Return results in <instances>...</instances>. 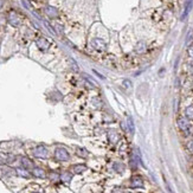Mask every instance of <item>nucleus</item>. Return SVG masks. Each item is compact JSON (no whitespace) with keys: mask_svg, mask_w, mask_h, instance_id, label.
Wrapping results in <instances>:
<instances>
[{"mask_svg":"<svg viewBox=\"0 0 193 193\" xmlns=\"http://www.w3.org/2000/svg\"><path fill=\"white\" fill-rule=\"evenodd\" d=\"M55 158H56V160H58V161H68V160L70 159V154H69V152H68L65 148L58 147V148H56V151H55Z\"/></svg>","mask_w":193,"mask_h":193,"instance_id":"f257e3e1","label":"nucleus"},{"mask_svg":"<svg viewBox=\"0 0 193 193\" xmlns=\"http://www.w3.org/2000/svg\"><path fill=\"white\" fill-rule=\"evenodd\" d=\"M178 126L185 133H190L192 130V126H191V123H190L187 117H179L178 118Z\"/></svg>","mask_w":193,"mask_h":193,"instance_id":"f03ea898","label":"nucleus"},{"mask_svg":"<svg viewBox=\"0 0 193 193\" xmlns=\"http://www.w3.org/2000/svg\"><path fill=\"white\" fill-rule=\"evenodd\" d=\"M33 155H35L36 158H38V159H46L47 155H49V152H47L46 147H44L43 145H39V146H37V147L35 148Z\"/></svg>","mask_w":193,"mask_h":193,"instance_id":"7ed1b4c3","label":"nucleus"},{"mask_svg":"<svg viewBox=\"0 0 193 193\" xmlns=\"http://www.w3.org/2000/svg\"><path fill=\"white\" fill-rule=\"evenodd\" d=\"M91 46L97 50V51H104L107 49V44L103 39L101 38H94L91 40Z\"/></svg>","mask_w":193,"mask_h":193,"instance_id":"20e7f679","label":"nucleus"},{"mask_svg":"<svg viewBox=\"0 0 193 193\" xmlns=\"http://www.w3.org/2000/svg\"><path fill=\"white\" fill-rule=\"evenodd\" d=\"M7 20H8V23H10L12 26H14V27H17V26L20 25V18L18 17V14H17L16 12H10L8 16H7Z\"/></svg>","mask_w":193,"mask_h":193,"instance_id":"39448f33","label":"nucleus"},{"mask_svg":"<svg viewBox=\"0 0 193 193\" xmlns=\"http://www.w3.org/2000/svg\"><path fill=\"white\" fill-rule=\"evenodd\" d=\"M130 186L133 187V188H141V187H143V180H142V178L140 176V175H135V176H133L132 178V180H130Z\"/></svg>","mask_w":193,"mask_h":193,"instance_id":"423d86ee","label":"nucleus"},{"mask_svg":"<svg viewBox=\"0 0 193 193\" xmlns=\"http://www.w3.org/2000/svg\"><path fill=\"white\" fill-rule=\"evenodd\" d=\"M36 44H37L39 50H41V51H46V50H49V47H50V41L45 38H39L38 40L36 41Z\"/></svg>","mask_w":193,"mask_h":193,"instance_id":"0eeeda50","label":"nucleus"},{"mask_svg":"<svg viewBox=\"0 0 193 193\" xmlns=\"http://www.w3.org/2000/svg\"><path fill=\"white\" fill-rule=\"evenodd\" d=\"M108 140H109V142L110 143H113V145H116L117 142H118V140H120V135H118V133L116 132L115 129H110L109 132H108Z\"/></svg>","mask_w":193,"mask_h":193,"instance_id":"6e6552de","label":"nucleus"},{"mask_svg":"<svg viewBox=\"0 0 193 193\" xmlns=\"http://www.w3.org/2000/svg\"><path fill=\"white\" fill-rule=\"evenodd\" d=\"M44 11H45V13H46V16H49L50 18H57L58 16H59V13H58V10L56 7H54V6H46L45 8H44Z\"/></svg>","mask_w":193,"mask_h":193,"instance_id":"1a4fd4ad","label":"nucleus"},{"mask_svg":"<svg viewBox=\"0 0 193 193\" xmlns=\"http://www.w3.org/2000/svg\"><path fill=\"white\" fill-rule=\"evenodd\" d=\"M192 6H193V0H187L186 1V4H185V8H184V12H182V14H181V20H185L186 19V17L188 16V13L191 12V10H192Z\"/></svg>","mask_w":193,"mask_h":193,"instance_id":"9d476101","label":"nucleus"},{"mask_svg":"<svg viewBox=\"0 0 193 193\" xmlns=\"http://www.w3.org/2000/svg\"><path fill=\"white\" fill-rule=\"evenodd\" d=\"M134 51H135L136 54H139V55H142V54H145L146 51H147V44L145 43V41H139V43H136L135 47H134Z\"/></svg>","mask_w":193,"mask_h":193,"instance_id":"9b49d317","label":"nucleus"},{"mask_svg":"<svg viewBox=\"0 0 193 193\" xmlns=\"http://www.w3.org/2000/svg\"><path fill=\"white\" fill-rule=\"evenodd\" d=\"M20 162H21V166H23L24 168H26V170L33 168V162H32L29 158H26V156H23L21 160H20Z\"/></svg>","mask_w":193,"mask_h":193,"instance_id":"f8f14e48","label":"nucleus"},{"mask_svg":"<svg viewBox=\"0 0 193 193\" xmlns=\"http://www.w3.org/2000/svg\"><path fill=\"white\" fill-rule=\"evenodd\" d=\"M32 175L36 178H45V171L40 167H33L32 168Z\"/></svg>","mask_w":193,"mask_h":193,"instance_id":"ddd939ff","label":"nucleus"},{"mask_svg":"<svg viewBox=\"0 0 193 193\" xmlns=\"http://www.w3.org/2000/svg\"><path fill=\"white\" fill-rule=\"evenodd\" d=\"M16 173L18 174L19 176H21V178H30V172L26 170V168H24V167H19V168H17L16 170Z\"/></svg>","mask_w":193,"mask_h":193,"instance_id":"4468645a","label":"nucleus"},{"mask_svg":"<svg viewBox=\"0 0 193 193\" xmlns=\"http://www.w3.org/2000/svg\"><path fill=\"white\" fill-rule=\"evenodd\" d=\"M71 179H72V174L70 173V172H63V173L60 174V180L63 181V182H70L71 181Z\"/></svg>","mask_w":193,"mask_h":193,"instance_id":"2eb2a0df","label":"nucleus"},{"mask_svg":"<svg viewBox=\"0 0 193 193\" xmlns=\"http://www.w3.org/2000/svg\"><path fill=\"white\" fill-rule=\"evenodd\" d=\"M113 170L115 171L116 173H123V171H124V165H123L122 162H114Z\"/></svg>","mask_w":193,"mask_h":193,"instance_id":"dca6fc26","label":"nucleus"},{"mask_svg":"<svg viewBox=\"0 0 193 193\" xmlns=\"http://www.w3.org/2000/svg\"><path fill=\"white\" fill-rule=\"evenodd\" d=\"M72 171H74V173L81 174L83 173L84 171H87V166H85V165H75V166L72 167Z\"/></svg>","mask_w":193,"mask_h":193,"instance_id":"f3484780","label":"nucleus"},{"mask_svg":"<svg viewBox=\"0 0 193 193\" xmlns=\"http://www.w3.org/2000/svg\"><path fill=\"white\" fill-rule=\"evenodd\" d=\"M127 127H128V130L130 132V134H134V132H135V126H134V121H133V118H132L130 116L127 118Z\"/></svg>","mask_w":193,"mask_h":193,"instance_id":"a211bd4d","label":"nucleus"},{"mask_svg":"<svg viewBox=\"0 0 193 193\" xmlns=\"http://www.w3.org/2000/svg\"><path fill=\"white\" fill-rule=\"evenodd\" d=\"M185 117H187L188 120H193V104L192 106H188L185 109Z\"/></svg>","mask_w":193,"mask_h":193,"instance_id":"6ab92c4d","label":"nucleus"},{"mask_svg":"<svg viewBox=\"0 0 193 193\" xmlns=\"http://www.w3.org/2000/svg\"><path fill=\"white\" fill-rule=\"evenodd\" d=\"M76 153H77V155L79 158H84V159L89 155L88 151H87L85 148H77V149H76Z\"/></svg>","mask_w":193,"mask_h":193,"instance_id":"aec40b11","label":"nucleus"},{"mask_svg":"<svg viewBox=\"0 0 193 193\" xmlns=\"http://www.w3.org/2000/svg\"><path fill=\"white\" fill-rule=\"evenodd\" d=\"M69 62H70V66H71V69H72L75 72H78V71H79V68H78L76 60H75V59H72V58H70V59H69Z\"/></svg>","mask_w":193,"mask_h":193,"instance_id":"412c9836","label":"nucleus"},{"mask_svg":"<svg viewBox=\"0 0 193 193\" xmlns=\"http://www.w3.org/2000/svg\"><path fill=\"white\" fill-rule=\"evenodd\" d=\"M50 179H51L52 181H57V180L60 179V175L58 173H56V172H52V173L50 174Z\"/></svg>","mask_w":193,"mask_h":193,"instance_id":"4be33fe9","label":"nucleus"},{"mask_svg":"<svg viewBox=\"0 0 193 193\" xmlns=\"http://www.w3.org/2000/svg\"><path fill=\"white\" fill-rule=\"evenodd\" d=\"M123 85L127 88V89H130L132 88V83L128 81V79H126V81H123Z\"/></svg>","mask_w":193,"mask_h":193,"instance_id":"5701e85b","label":"nucleus"},{"mask_svg":"<svg viewBox=\"0 0 193 193\" xmlns=\"http://www.w3.org/2000/svg\"><path fill=\"white\" fill-rule=\"evenodd\" d=\"M187 70H188V72H190L191 75H193V62L188 63V65H187Z\"/></svg>","mask_w":193,"mask_h":193,"instance_id":"b1692460","label":"nucleus"},{"mask_svg":"<svg viewBox=\"0 0 193 193\" xmlns=\"http://www.w3.org/2000/svg\"><path fill=\"white\" fill-rule=\"evenodd\" d=\"M187 54H188V56L191 58H193V45H191L188 49H187Z\"/></svg>","mask_w":193,"mask_h":193,"instance_id":"393cba45","label":"nucleus"},{"mask_svg":"<svg viewBox=\"0 0 193 193\" xmlns=\"http://www.w3.org/2000/svg\"><path fill=\"white\" fill-rule=\"evenodd\" d=\"M187 149H188L191 153H193V141H190V142L187 143Z\"/></svg>","mask_w":193,"mask_h":193,"instance_id":"a878e982","label":"nucleus"},{"mask_svg":"<svg viewBox=\"0 0 193 193\" xmlns=\"http://www.w3.org/2000/svg\"><path fill=\"white\" fill-rule=\"evenodd\" d=\"M21 4L24 5V7H25V8H27V10L30 8V4H29V1H27V0H21Z\"/></svg>","mask_w":193,"mask_h":193,"instance_id":"bb28decb","label":"nucleus"},{"mask_svg":"<svg viewBox=\"0 0 193 193\" xmlns=\"http://www.w3.org/2000/svg\"><path fill=\"white\" fill-rule=\"evenodd\" d=\"M56 27H57V30L59 31V32H62V31H63V26H60L59 24H57V25H56Z\"/></svg>","mask_w":193,"mask_h":193,"instance_id":"cd10ccee","label":"nucleus"},{"mask_svg":"<svg viewBox=\"0 0 193 193\" xmlns=\"http://www.w3.org/2000/svg\"><path fill=\"white\" fill-rule=\"evenodd\" d=\"M4 6V0H0V8Z\"/></svg>","mask_w":193,"mask_h":193,"instance_id":"c85d7f7f","label":"nucleus"},{"mask_svg":"<svg viewBox=\"0 0 193 193\" xmlns=\"http://www.w3.org/2000/svg\"><path fill=\"white\" fill-rule=\"evenodd\" d=\"M35 193H39V192H35Z\"/></svg>","mask_w":193,"mask_h":193,"instance_id":"c756f323","label":"nucleus"}]
</instances>
